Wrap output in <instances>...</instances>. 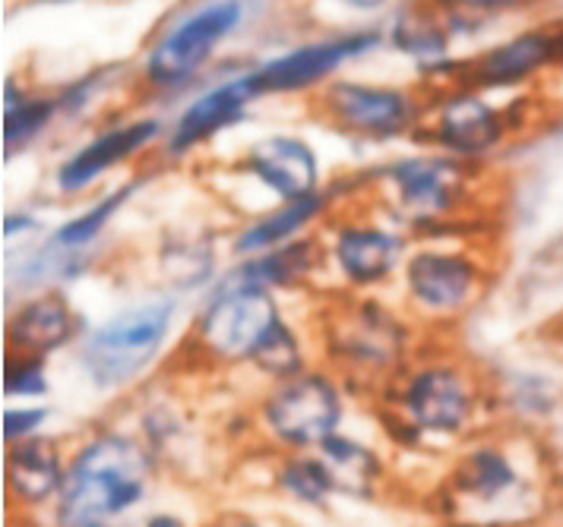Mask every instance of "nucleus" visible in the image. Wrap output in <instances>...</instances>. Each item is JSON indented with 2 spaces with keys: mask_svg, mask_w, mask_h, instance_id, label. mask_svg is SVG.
Segmentation results:
<instances>
[{
  "mask_svg": "<svg viewBox=\"0 0 563 527\" xmlns=\"http://www.w3.org/2000/svg\"><path fill=\"white\" fill-rule=\"evenodd\" d=\"M231 527H260V525H254V522H234Z\"/></svg>",
  "mask_w": 563,
  "mask_h": 527,
  "instance_id": "38",
  "label": "nucleus"
},
{
  "mask_svg": "<svg viewBox=\"0 0 563 527\" xmlns=\"http://www.w3.org/2000/svg\"><path fill=\"white\" fill-rule=\"evenodd\" d=\"M450 38L453 35L446 29V20L431 0L402 3L389 25V45L402 51L411 60H418L424 74H431L450 60Z\"/></svg>",
  "mask_w": 563,
  "mask_h": 527,
  "instance_id": "23",
  "label": "nucleus"
},
{
  "mask_svg": "<svg viewBox=\"0 0 563 527\" xmlns=\"http://www.w3.org/2000/svg\"><path fill=\"white\" fill-rule=\"evenodd\" d=\"M431 3L443 13L450 35H456V32H462V25H482L494 16L526 10L536 0H431Z\"/></svg>",
  "mask_w": 563,
  "mask_h": 527,
  "instance_id": "30",
  "label": "nucleus"
},
{
  "mask_svg": "<svg viewBox=\"0 0 563 527\" xmlns=\"http://www.w3.org/2000/svg\"><path fill=\"white\" fill-rule=\"evenodd\" d=\"M335 7L349 10V13H361V16H371V13H380L389 7V0H333Z\"/></svg>",
  "mask_w": 563,
  "mask_h": 527,
  "instance_id": "35",
  "label": "nucleus"
},
{
  "mask_svg": "<svg viewBox=\"0 0 563 527\" xmlns=\"http://www.w3.org/2000/svg\"><path fill=\"white\" fill-rule=\"evenodd\" d=\"M490 276V262L478 247L460 237L431 234L409 250L399 284L418 319L453 323L485 298Z\"/></svg>",
  "mask_w": 563,
  "mask_h": 527,
  "instance_id": "3",
  "label": "nucleus"
},
{
  "mask_svg": "<svg viewBox=\"0 0 563 527\" xmlns=\"http://www.w3.org/2000/svg\"><path fill=\"white\" fill-rule=\"evenodd\" d=\"M38 227H42V222H38L32 212L16 209V212H10V215L3 218V237H7V240H16V237H26L32 231H38Z\"/></svg>",
  "mask_w": 563,
  "mask_h": 527,
  "instance_id": "34",
  "label": "nucleus"
},
{
  "mask_svg": "<svg viewBox=\"0 0 563 527\" xmlns=\"http://www.w3.org/2000/svg\"><path fill=\"white\" fill-rule=\"evenodd\" d=\"M67 478L64 455L48 436H29L20 442H10L7 455V483L13 500L23 505L57 503L60 486Z\"/></svg>",
  "mask_w": 563,
  "mask_h": 527,
  "instance_id": "21",
  "label": "nucleus"
},
{
  "mask_svg": "<svg viewBox=\"0 0 563 527\" xmlns=\"http://www.w3.org/2000/svg\"><path fill=\"white\" fill-rule=\"evenodd\" d=\"M428 99L406 86L333 79L313 96L317 121L367 143H393L415 136L424 121Z\"/></svg>",
  "mask_w": 563,
  "mask_h": 527,
  "instance_id": "9",
  "label": "nucleus"
},
{
  "mask_svg": "<svg viewBox=\"0 0 563 527\" xmlns=\"http://www.w3.org/2000/svg\"><path fill=\"white\" fill-rule=\"evenodd\" d=\"M32 3H45V7H57V3H77V0H32Z\"/></svg>",
  "mask_w": 563,
  "mask_h": 527,
  "instance_id": "37",
  "label": "nucleus"
},
{
  "mask_svg": "<svg viewBox=\"0 0 563 527\" xmlns=\"http://www.w3.org/2000/svg\"><path fill=\"white\" fill-rule=\"evenodd\" d=\"M478 411V382L453 360H424L393 385V414L415 436H462Z\"/></svg>",
  "mask_w": 563,
  "mask_h": 527,
  "instance_id": "10",
  "label": "nucleus"
},
{
  "mask_svg": "<svg viewBox=\"0 0 563 527\" xmlns=\"http://www.w3.org/2000/svg\"><path fill=\"white\" fill-rule=\"evenodd\" d=\"M60 121L57 96H42L23 89L20 76H10L3 86V155L16 158L32 143H38L48 126Z\"/></svg>",
  "mask_w": 563,
  "mask_h": 527,
  "instance_id": "24",
  "label": "nucleus"
},
{
  "mask_svg": "<svg viewBox=\"0 0 563 527\" xmlns=\"http://www.w3.org/2000/svg\"><path fill=\"white\" fill-rule=\"evenodd\" d=\"M89 253L92 250H67V247L54 244L52 237H48L38 250L20 262L16 281L32 288V291L57 288L60 281H74V278L86 276L92 269V256Z\"/></svg>",
  "mask_w": 563,
  "mask_h": 527,
  "instance_id": "27",
  "label": "nucleus"
},
{
  "mask_svg": "<svg viewBox=\"0 0 563 527\" xmlns=\"http://www.w3.org/2000/svg\"><path fill=\"white\" fill-rule=\"evenodd\" d=\"M168 124L162 117H128L102 126L92 139H86L79 149H74L54 171V190L64 200H77L99 187V180L111 171H121L124 165L143 158L146 152L165 143Z\"/></svg>",
  "mask_w": 563,
  "mask_h": 527,
  "instance_id": "15",
  "label": "nucleus"
},
{
  "mask_svg": "<svg viewBox=\"0 0 563 527\" xmlns=\"http://www.w3.org/2000/svg\"><path fill=\"white\" fill-rule=\"evenodd\" d=\"M102 89H104L102 70L79 76V79H74L70 86H64V89L57 92L60 117H64V121H77V117H82V114L92 108V101L102 96Z\"/></svg>",
  "mask_w": 563,
  "mask_h": 527,
  "instance_id": "32",
  "label": "nucleus"
},
{
  "mask_svg": "<svg viewBox=\"0 0 563 527\" xmlns=\"http://www.w3.org/2000/svg\"><path fill=\"white\" fill-rule=\"evenodd\" d=\"M79 313L57 288L32 291L7 319V348L20 357H48L79 335Z\"/></svg>",
  "mask_w": 563,
  "mask_h": 527,
  "instance_id": "20",
  "label": "nucleus"
},
{
  "mask_svg": "<svg viewBox=\"0 0 563 527\" xmlns=\"http://www.w3.org/2000/svg\"><path fill=\"white\" fill-rule=\"evenodd\" d=\"M320 461L327 464L330 478H333L335 493L342 496H355V500H367L374 496L377 483L384 478V461L374 449H367L364 442L335 433L330 436L320 449Z\"/></svg>",
  "mask_w": 563,
  "mask_h": 527,
  "instance_id": "25",
  "label": "nucleus"
},
{
  "mask_svg": "<svg viewBox=\"0 0 563 527\" xmlns=\"http://www.w3.org/2000/svg\"><path fill=\"white\" fill-rule=\"evenodd\" d=\"M45 421H48V407H10L3 414V439L20 442L29 436H38Z\"/></svg>",
  "mask_w": 563,
  "mask_h": 527,
  "instance_id": "33",
  "label": "nucleus"
},
{
  "mask_svg": "<svg viewBox=\"0 0 563 527\" xmlns=\"http://www.w3.org/2000/svg\"><path fill=\"white\" fill-rule=\"evenodd\" d=\"M512 133L516 124L510 114L490 104L485 92L468 86H450L434 89L415 136H421V143H428L431 149L446 152L468 165H482L507 146Z\"/></svg>",
  "mask_w": 563,
  "mask_h": 527,
  "instance_id": "12",
  "label": "nucleus"
},
{
  "mask_svg": "<svg viewBox=\"0 0 563 527\" xmlns=\"http://www.w3.org/2000/svg\"><path fill=\"white\" fill-rule=\"evenodd\" d=\"M551 70H563V20L522 29L482 54L460 60L453 86H468L478 92H504V89L529 86Z\"/></svg>",
  "mask_w": 563,
  "mask_h": 527,
  "instance_id": "14",
  "label": "nucleus"
},
{
  "mask_svg": "<svg viewBox=\"0 0 563 527\" xmlns=\"http://www.w3.org/2000/svg\"><path fill=\"white\" fill-rule=\"evenodd\" d=\"M345 402L339 382L323 370H305L298 377L279 379L260 404V424L266 436L288 452L320 449L339 433Z\"/></svg>",
  "mask_w": 563,
  "mask_h": 527,
  "instance_id": "11",
  "label": "nucleus"
},
{
  "mask_svg": "<svg viewBox=\"0 0 563 527\" xmlns=\"http://www.w3.org/2000/svg\"><path fill=\"white\" fill-rule=\"evenodd\" d=\"M244 0H203L165 25L140 64V86L153 96L190 89L231 35L244 25Z\"/></svg>",
  "mask_w": 563,
  "mask_h": 527,
  "instance_id": "5",
  "label": "nucleus"
},
{
  "mask_svg": "<svg viewBox=\"0 0 563 527\" xmlns=\"http://www.w3.org/2000/svg\"><path fill=\"white\" fill-rule=\"evenodd\" d=\"M327 357L352 379L396 377L411 351L409 319L374 294H345L323 313Z\"/></svg>",
  "mask_w": 563,
  "mask_h": 527,
  "instance_id": "4",
  "label": "nucleus"
},
{
  "mask_svg": "<svg viewBox=\"0 0 563 527\" xmlns=\"http://www.w3.org/2000/svg\"><path fill=\"white\" fill-rule=\"evenodd\" d=\"M276 486L288 500L323 508L335 496L333 478L320 455H288L276 471Z\"/></svg>",
  "mask_w": 563,
  "mask_h": 527,
  "instance_id": "28",
  "label": "nucleus"
},
{
  "mask_svg": "<svg viewBox=\"0 0 563 527\" xmlns=\"http://www.w3.org/2000/svg\"><path fill=\"white\" fill-rule=\"evenodd\" d=\"M342 205V200L335 197L333 187H323L310 197L301 200L279 202V205H269V209H260L254 218H247L244 225L234 227L229 240V250L234 259H244V256H256V253L276 250L285 247L305 234H313L317 227H323L330 222L335 209Z\"/></svg>",
  "mask_w": 563,
  "mask_h": 527,
  "instance_id": "18",
  "label": "nucleus"
},
{
  "mask_svg": "<svg viewBox=\"0 0 563 527\" xmlns=\"http://www.w3.org/2000/svg\"><path fill=\"white\" fill-rule=\"evenodd\" d=\"M175 328V303H130L82 335L79 363L96 389L118 392L150 373Z\"/></svg>",
  "mask_w": 563,
  "mask_h": 527,
  "instance_id": "6",
  "label": "nucleus"
},
{
  "mask_svg": "<svg viewBox=\"0 0 563 527\" xmlns=\"http://www.w3.org/2000/svg\"><path fill=\"white\" fill-rule=\"evenodd\" d=\"M450 483L462 503H472L475 508L504 505L522 490V478L512 468L510 455L494 446H478L462 455Z\"/></svg>",
  "mask_w": 563,
  "mask_h": 527,
  "instance_id": "22",
  "label": "nucleus"
},
{
  "mask_svg": "<svg viewBox=\"0 0 563 527\" xmlns=\"http://www.w3.org/2000/svg\"><path fill=\"white\" fill-rule=\"evenodd\" d=\"M155 455L128 433H96L67 461L54 527H128L150 500Z\"/></svg>",
  "mask_w": 563,
  "mask_h": 527,
  "instance_id": "1",
  "label": "nucleus"
},
{
  "mask_svg": "<svg viewBox=\"0 0 563 527\" xmlns=\"http://www.w3.org/2000/svg\"><path fill=\"white\" fill-rule=\"evenodd\" d=\"M384 45L380 29H349L327 38H310L295 48L282 51L276 57L251 67L256 92L263 96H308L320 92L333 76L355 64L361 57L374 54Z\"/></svg>",
  "mask_w": 563,
  "mask_h": 527,
  "instance_id": "13",
  "label": "nucleus"
},
{
  "mask_svg": "<svg viewBox=\"0 0 563 527\" xmlns=\"http://www.w3.org/2000/svg\"><path fill=\"white\" fill-rule=\"evenodd\" d=\"M143 183H146V177H130L124 183L104 190L99 200L89 202L86 209H79L77 215H70L64 225H57L52 240L67 247V250H96V244L102 240L104 231L124 212V205L143 190Z\"/></svg>",
  "mask_w": 563,
  "mask_h": 527,
  "instance_id": "26",
  "label": "nucleus"
},
{
  "mask_svg": "<svg viewBox=\"0 0 563 527\" xmlns=\"http://www.w3.org/2000/svg\"><path fill=\"white\" fill-rule=\"evenodd\" d=\"M251 367H256L263 377H269L273 382L298 377V373L308 370V367H305V345H301L298 332H295V326H291L288 319H285V323L269 335V341L256 351Z\"/></svg>",
  "mask_w": 563,
  "mask_h": 527,
  "instance_id": "29",
  "label": "nucleus"
},
{
  "mask_svg": "<svg viewBox=\"0 0 563 527\" xmlns=\"http://www.w3.org/2000/svg\"><path fill=\"white\" fill-rule=\"evenodd\" d=\"M327 250V272L345 294H374L399 278L409 256L406 227L374 218L364 209H335L320 231Z\"/></svg>",
  "mask_w": 563,
  "mask_h": 527,
  "instance_id": "7",
  "label": "nucleus"
},
{
  "mask_svg": "<svg viewBox=\"0 0 563 527\" xmlns=\"http://www.w3.org/2000/svg\"><path fill=\"white\" fill-rule=\"evenodd\" d=\"M323 272H327V250H323L320 231H313L276 250L234 259L229 272H222L216 281L282 294V291H298L305 284H313Z\"/></svg>",
  "mask_w": 563,
  "mask_h": 527,
  "instance_id": "19",
  "label": "nucleus"
},
{
  "mask_svg": "<svg viewBox=\"0 0 563 527\" xmlns=\"http://www.w3.org/2000/svg\"><path fill=\"white\" fill-rule=\"evenodd\" d=\"M282 323L279 294L212 281V291L194 319V345L222 367L254 363L256 351Z\"/></svg>",
  "mask_w": 563,
  "mask_h": 527,
  "instance_id": "8",
  "label": "nucleus"
},
{
  "mask_svg": "<svg viewBox=\"0 0 563 527\" xmlns=\"http://www.w3.org/2000/svg\"><path fill=\"white\" fill-rule=\"evenodd\" d=\"M140 527H187V525H184V518L172 515V512H158V515H150V518H146Z\"/></svg>",
  "mask_w": 563,
  "mask_h": 527,
  "instance_id": "36",
  "label": "nucleus"
},
{
  "mask_svg": "<svg viewBox=\"0 0 563 527\" xmlns=\"http://www.w3.org/2000/svg\"><path fill=\"white\" fill-rule=\"evenodd\" d=\"M3 392L10 399H42L48 392L45 357L10 354V363H7V373H3Z\"/></svg>",
  "mask_w": 563,
  "mask_h": 527,
  "instance_id": "31",
  "label": "nucleus"
},
{
  "mask_svg": "<svg viewBox=\"0 0 563 527\" xmlns=\"http://www.w3.org/2000/svg\"><path fill=\"white\" fill-rule=\"evenodd\" d=\"M475 177L478 165L431 149L399 155L380 165L371 175V187L389 222L431 237L437 231H446L468 218L478 187Z\"/></svg>",
  "mask_w": 563,
  "mask_h": 527,
  "instance_id": "2",
  "label": "nucleus"
},
{
  "mask_svg": "<svg viewBox=\"0 0 563 527\" xmlns=\"http://www.w3.org/2000/svg\"><path fill=\"white\" fill-rule=\"evenodd\" d=\"M256 99H260V92H256L251 67L222 79V82H216V86H209L206 92H200L180 111L175 124L168 126L165 143H162V155L168 161L190 158L194 152L209 146L216 136H222L225 130L241 124Z\"/></svg>",
  "mask_w": 563,
  "mask_h": 527,
  "instance_id": "17",
  "label": "nucleus"
},
{
  "mask_svg": "<svg viewBox=\"0 0 563 527\" xmlns=\"http://www.w3.org/2000/svg\"><path fill=\"white\" fill-rule=\"evenodd\" d=\"M238 175L263 197L269 205L301 200L323 190V165L308 139L295 133H269L251 143L238 158Z\"/></svg>",
  "mask_w": 563,
  "mask_h": 527,
  "instance_id": "16",
  "label": "nucleus"
}]
</instances>
